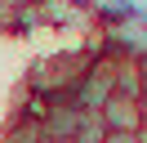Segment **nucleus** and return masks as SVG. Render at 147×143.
<instances>
[{
    "label": "nucleus",
    "instance_id": "f257e3e1",
    "mask_svg": "<svg viewBox=\"0 0 147 143\" xmlns=\"http://www.w3.org/2000/svg\"><path fill=\"white\" fill-rule=\"evenodd\" d=\"M98 121L107 134H134L143 125V103L138 98H125V94H111L107 103L98 107Z\"/></svg>",
    "mask_w": 147,
    "mask_h": 143
},
{
    "label": "nucleus",
    "instance_id": "f03ea898",
    "mask_svg": "<svg viewBox=\"0 0 147 143\" xmlns=\"http://www.w3.org/2000/svg\"><path fill=\"white\" fill-rule=\"evenodd\" d=\"M80 121H85V112L71 98H49V112L40 121V130H45V139H71L80 130Z\"/></svg>",
    "mask_w": 147,
    "mask_h": 143
},
{
    "label": "nucleus",
    "instance_id": "7ed1b4c3",
    "mask_svg": "<svg viewBox=\"0 0 147 143\" xmlns=\"http://www.w3.org/2000/svg\"><path fill=\"white\" fill-rule=\"evenodd\" d=\"M71 143H107V130H102L98 112H85V121H80V130L71 134Z\"/></svg>",
    "mask_w": 147,
    "mask_h": 143
},
{
    "label": "nucleus",
    "instance_id": "20e7f679",
    "mask_svg": "<svg viewBox=\"0 0 147 143\" xmlns=\"http://www.w3.org/2000/svg\"><path fill=\"white\" fill-rule=\"evenodd\" d=\"M5 143H45V130H40V121H22L18 116V125L5 134Z\"/></svg>",
    "mask_w": 147,
    "mask_h": 143
},
{
    "label": "nucleus",
    "instance_id": "39448f33",
    "mask_svg": "<svg viewBox=\"0 0 147 143\" xmlns=\"http://www.w3.org/2000/svg\"><path fill=\"white\" fill-rule=\"evenodd\" d=\"M45 143H71V139H45Z\"/></svg>",
    "mask_w": 147,
    "mask_h": 143
}]
</instances>
